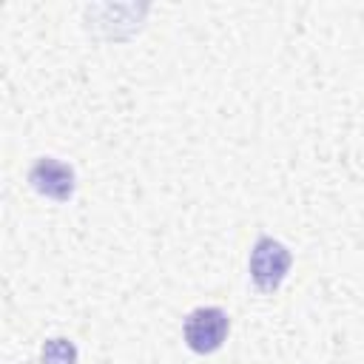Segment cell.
Instances as JSON below:
<instances>
[{"instance_id": "6da1fadb", "label": "cell", "mask_w": 364, "mask_h": 364, "mask_svg": "<svg viewBox=\"0 0 364 364\" xmlns=\"http://www.w3.org/2000/svg\"><path fill=\"white\" fill-rule=\"evenodd\" d=\"M290 264H293V256H290V250L279 239L259 236L253 242L250 259H247V270H250L253 284L262 293H273L284 282V276L290 273Z\"/></svg>"}, {"instance_id": "7a4b0ae2", "label": "cell", "mask_w": 364, "mask_h": 364, "mask_svg": "<svg viewBox=\"0 0 364 364\" xmlns=\"http://www.w3.org/2000/svg\"><path fill=\"white\" fill-rule=\"evenodd\" d=\"M228 330H230V318L222 307H196L182 321L185 347L191 353H199V355L216 353L225 344Z\"/></svg>"}, {"instance_id": "3957f363", "label": "cell", "mask_w": 364, "mask_h": 364, "mask_svg": "<svg viewBox=\"0 0 364 364\" xmlns=\"http://www.w3.org/2000/svg\"><path fill=\"white\" fill-rule=\"evenodd\" d=\"M28 185L46 196V199H54V202H68L74 196V188H77V176H74V168L57 156H40L34 159V165L28 168Z\"/></svg>"}, {"instance_id": "277c9868", "label": "cell", "mask_w": 364, "mask_h": 364, "mask_svg": "<svg viewBox=\"0 0 364 364\" xmlns=\"http://www.w3.org/2000/svg\"><path fill=\"white\" fill-rule=\"evenodd\" d=\"M43 364H77V347L71 338H48L43 344V353H40Z\"/></svg>"}]
</instances>
